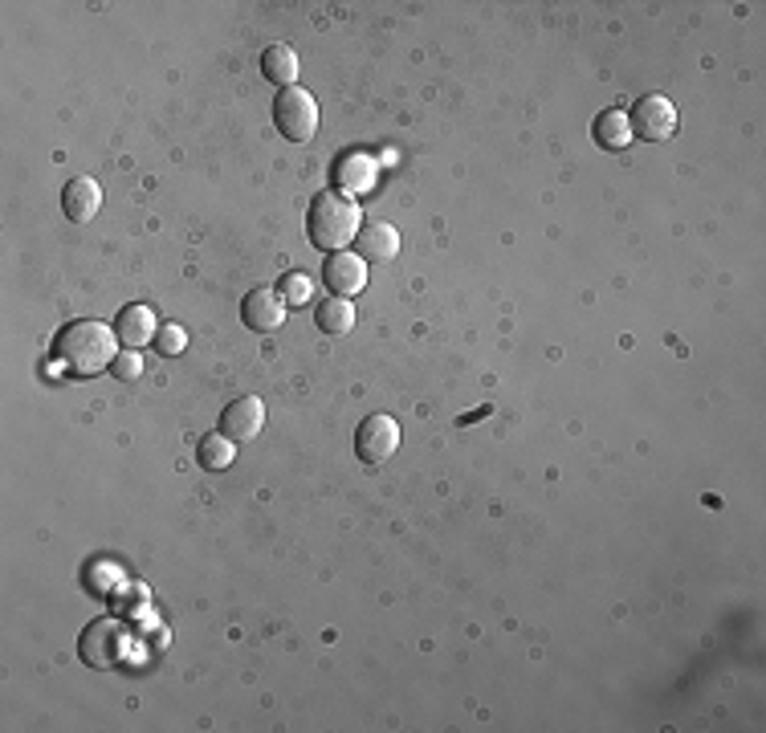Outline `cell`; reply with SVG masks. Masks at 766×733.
I'll list each match as a JSON object with an SVG mask.
<instances>
[{"label":"cell","instance_id":"6da1fadb","mask_svg":"<svg viewBox=\"0 0 766 733\" xmlns=\"http://www.w3.org/2000/svg\"><path fill=\"white\" fill-rule=\"evenodd\" d=\"M119 334L111 326H102V322H70V326H62L54 338V359L66 367L70 375L78 379H90V375L107 371L119 355Z\"/></svg>","mask_w":766,"mask_h":733},{"label":"cell","instance_id":"7a4b0ae2","mask_svg":"<svg viewBox=\"0 0 766 733\" xmlns=\"http://www.w3.org/2000/svg\"><path fill=\"white\" fill-rule=\"evenodd\" d=\"M363 229V208L351 200V196H338V192H322L314 204H310V216H307V233L310 241L319 245V249H331L338 253L343 245H351Z\"/></svg>","mask_w":766,"mask_h":733},{"label":"cell","instance_id":"3957f363","mask_svg":"<svg viewBox=\"0 0 766 733\" xmlns=\"http://www.w3.org/2000/svg\"><path fill=\"white\" fill-rule=\"evenodd\" d=\"M274 123L290 143H307L319 135V102L302 86H286L274 102Z\"/></svg>","mask_w":766,"mask_h":733},{"label":"cell","instance_id":"277c9868","mask_svg":"<svg viewBox=\"0 0 766 733\" xmlns=\"http://www.w3.org/2000/svg\"><path fill=\"white\" fill-rule=\"evenodd\" d=\"M396 448H400V424L384 412L367 415L359 424V432H355V453H359V460L363 465H371V469L396 457Z\"/></svg>","mask_w":766,"mask_h":733},{"label":"cell","instance_id":"5b68a950","mask_svg":"<svg viewBox=\"0 0 766 733\" xmlns=\"http://www.w3.org/2000/svg\"><path fill=\"white\" fill-rule=\"evenodd\" d=\"M628 126H632V135H641L644 143H665V138H673V131H677V107H673L665 95H648L632 107Z\"/></svg>","mask_w":766,"mask_h":733},{"label":"cell","instance_id":"8992f818","mask_svg":"<svg viewBox=\"0 0 766 733\" xmlns=\"http://www.w3.org/2000/svg\"><path fill=\"white\" fill-rule=\"evenodd\" d=\"M123 648H126V632L123 623L114 620H102V623H90L82 636V660L95 668H114L123 660Z\"/></svg>","mask_w":766,"mask_h":733},{"label":"cell","instance_id":"52a82bcc","mask_svg":"<svg viewBox=\"0 0 766 733\" xmlns=\"http://www.w3.org/2000/svg\"><path fill=\"white\" fill-rule=\"evenodd\" d=\"M322 281H326V290L335 293V298H355L367 286V262H363L359 253H347V249L331 253L326 265H322Z\"/></svg>","mask_w":766,"mask_h":733},{"label":"cell","instance_id":"ba28073f","mask_svg":"<svg viewBox=\"0 0 766 733\" xmlns=\"http://www.w3.org/2000/svg\"><path fill=\"white\" fill-rule=\"evenodd\" d=\"M265 429V403L253 400V396H241L221 412V436H229L233 444L253 441L257 432Z\"/></svg>","mask_w":766,"mask_h":733},{"label":"cell","instance_id":"9c48e42d","mask_svg":"<svg viewBox=\"0 0 766 733\" xmlns=\"http://www.w3.org/2000/svg\"><path fill=\"white\" fill-rule=\"evenodd\" d=\"M245 326L257 334H269V331H278L281 322H286V302H281V293L278 290H253L249 298H245Z\"/></svg>","mask_w":766,"mask_h":733},{"label":"cell","instance_id":"30bf717a","mask_svg":"<svg viewBox=\"0 0 766 733\" xmlns=\"http://www.w3.org/2000/svg\"><path fill=\"white\" fill-rule=\"evenodd\" d=\"M62 208H66V216H70L74 224L95 221L98 208H102V188H98V180L78 176V180L66 184V188H62Z\"/></svg>","mask_w":766,"mask_h":733},{"label":"cell","instance_id":"8fae6325","mask_svg":"<svg viewBox=\"0 0 766 733\" xmlns=\"http://www.w3.org/2000/svg\"><path fill=\"white\" fill-rule=\"evenodd\" d=\"M355 249H359L363 262L384 265V262H391V257L400 253V233H396L391 224H384V221L363 224L359 236H355Z\"/></svg>","mask_w":766,"mask_h":733},{"label":"cell","instance_id":"7c38bea8","mask_svg":"<svg viewBox=\"0 0 766 733\" xmlns=\"http://www.w3.org/2000/svg\"><path fill=\"white\" fill-rule=\"evenodd\" d=\"M376 159L367 152H347V155H338V164H335V180L338 188H347V196L355 200L359 192H367V188H376Z\"/></svg>","mask_w":766,"mask_h":733},{"label":"cell","instance_id":"4fadbf2b","mask_svg":"<svg viewBox=\"0 0 766 733\" xmlns=\"http://www.w3.org/2000/svg\"><path fill=\"white\" fill-rule=\"evenodd\" d=\"M114 334H119V343L126 351H140V346L155 343L159 326H155V314L147 306H126L123 314H119V322H114Z\"/></svg>","mask_w":766,"mask_h":733},{"label":"cell","instance_id":"5bb4252c","mask_svg":"<svg viewBox=\"0 0 766 733\" xmlns=\"http://www.w3.org/2000/svg\"><path fill=\"white\" fill-rule=\"evenodd\" d=\"M262 74L286 90V86L298 82V54H293L290 45H269L262 54Z\"/></svg>","mask_w":766,"mask_h":733},{"label":"cell","instance_id":"9a60e30c","mask_svg":"<svg viewBox=\"0 0 766 733\" xmlns=\"http://www.w3.org/2000/svg\"><path fill=\"white\" fill-rule=\"evenodd\" d=\"M596 143L599 147H608V152H620L632 143V126H628V114L620 111H603L596 119Z\"/></svg>","mask_w":766,"mask_h":733},{"label":"cell","instance_id":"2e32d148","mask_svg":"<svg viewBox=\"0 0 766 733\" xmlns=\"http://www.w3.org/2000/svg\"><path fill=\"white\" fill-rule=\"evenodd\" d=\"M319 331L322 334H351L355 331V306L343 298H326L319 302Z\"/></svg>","mask_w":766,"mask_h":733},{"label":"cell","instance_id":"e0dca14e","mask_svg":"<svg viewBox=\"0 0 766 733\" xmlns=\"http://www.w3.org/2000/svg\"><path fill=\"white\" fill-rule=\"evenodd\" d=\"M196 460H200L209 473L229 469V465H233V441H229V436H221V432H209L204 441L196 444Z\"/></svg>","mask_w":766,"mask_h":733},{"label":"cell","instance_id":"ac0fdd59","mask_svg":"<svg viewBox=\"0 0 766 733\" xmlns=\"http://www.w3.org/2000/svg\"><path fill=\"white\" fill-rule=\"evenodd\" d=\"M278 293L286 306H307L310 302V277L307 274H286L281 277Z\"/></svg>","mask_w":766,"mask_h":733},{"label":"cell","instance_id":"d6986e66","mask_svg":"<svg viewBox=\"0 0 766 733\" xmlns=\"http://www.w3.org/2000/svg\"><path fill=\"white\" fill-rule=\"evenodd\" d=\"M184 346H188V334L180 331V326H176V322H168V326H159V334H155V351H159V355H180Z\"/></svg>","mask_w":766,"mask_h":733},{"label":"cell","instance_id":"ffe728a7","mask_svg":"<svg viewBox=\"0 0 766 733\" xmlns=\"http://www.w3.org/2000/svg\"><path fill=\"white\" fill-rule=\"evenodd\" d=\"M111 371H114V379H123V384H135L143 375V359L135 355V351H126V355H119V359L111 363Z\"/></svg>","mask_w":766,"mask_h":733}]
</instances>
